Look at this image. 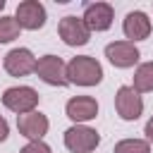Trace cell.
Here are the masks:
<instances>
[{
    "label": "cell",
    "mask_w": 153,
    "mask_h": 153,
    "mask_svg": "<svg viewBox=\"0 0 153 153\" xmlns=\"http://www.w3.org/2000/svg\"><path fill=\"white\" fill-rule=\"evenodd\" d=\"M22 29L17 24L14 17H7V14H0V43H10L14 38H19Z\"/></svg>",
    "instance_id": "cell-16"
},
{
    "label": "cell",
    "mask_w": 153,
    "mask_h": 153,
    "mask_svg": "<svg viewBox=\"0 0 153 153\" xmlns=\"http://www.w3.org/2000/svg\"><path fill=\"white\" fill-rule=\"evenodd\" d=\"M131 88H134L139 96H141V93H148V91H153V60H148V62H141V65L136 67Z\"/></svg>",
    "instance_id": "cell-14"
},
{
    "label": "cell",
    "mask_w": 153,
    "mask_h": 153,
    "mask_svg": "<svg viewBox=\"0 0 153 153\" xmlns=\"http://www.w3.org/2000/svg\"><path fill=\"white\" fill-rule=\"evenodd\" d=\"M2 67L10 76H26L36 69V57L29 48H12L5 60H2Z\"/></svg>",
    "instance_id": "cell-12"
},
{
    "label": "cell",
    "mask_w": 153,
    "mask_h": 153,
    "mask_svg": "<svg viewBox=\"0 0 153 153\" xmlns=\"http://www.w3.org/2000/svg\"><path fill=\"white\" fill-rule=\"evenodd\" d=\"M143 134H146V141H148V143H153V117L146 122V127H143Z\"/></svg>",
    "instance_id": "cell-19"
},
{
    "label": "cell",
    "mask_w": 153,
    "mask_h": 153,
    "mask_svg": "<svg viewBox=\"0 0 153 153\" xmlns=\"http://www.w3.org/2000/svg\"><path fill=\"white\" fill-rule=\"evenodd\" d=\"M17 129L29 141H43V136L50 129V122L41 110H33V112H26V115L17 117Z\"/></svg>",
    "instance_id": "cell-11"
},
{
    "label": "cell",
    "mask_w": 153,
    "mask_h": 153,
    "mask_svg": "<svg viewBox=\"0 0 153 153\" xmlns=\"http://www.w3.org/2000/svg\"><path fill=\"white\" fill-rule=\"evenodd\" d=\"M112 153H151V143L146 139H122L115 143Z\"/></svg>",
    "instance_id": "cell-15"
},
{
    "label": "cell",
    "mask_w": 153,
    "mask_h": 153,
    "mask_svg": "<svg viewBox=\"0 0 153 153\" xmlns=\"http://www.w3.org/2000/svg\"><path fill=\"white\" fill-rule=\"evenodd\" d=\"M14 19H17L19 29H26V31H38V29H43V24H45L48 14H45L43 2H38V0H22V2L17 5Z\"/></svg>",
    "instance_id": "cell-6"
},
{
    "label": "cell",
    "mask_w": 153,
    "mask_h": 153,
    "mask_svg": "<svg viewBox=\"0 0 153 153\" xmlns=\"http://www.w3.org/2000/svg\"><path fill=\"white\" fill-rule=\"evenodd\" d=\"M103 81V67L91 55H76L67 62V84L98 86Z\"/></svg>",
    "instance_id": "cell-1"
},
{
    "label": "cell",
    "mask_w": 153,
    "mask_h": 153,
    "mask_svg": "<svg viewBox=\"0 0 153 153\" xmlns=\"http://www.w3.org/2000/svg\"><path fill=\"white\" fill-rule=\"evenodd\" d=\"M105 57H108V62H110L112 67H117V69H129V67H134V65L139 62L141 53H139V48H136L134 43H129V41H112V43L105 45Z\"/></svg>",
    "instance_id": "cell-9"
},
{
    "label": "cell",
    "mask_w": 153,
    "mask_h": 153,
    "mask_svg": "<svg viewBox=\"0 0 153 153\" xmlns=\"http://www.w3.org/2000/svg\"><path fill=\"white\" fill-rule=\"evenodd\" d=\"M19 153H53V151H50V146L45 141H29Z\"/></svg>",
    "instance_id": "cell-17"
},
{
    "label": "cell",
    "mask_w": 153,
    "mask_h": 153,
    "mask_svg": "<svg viewBox=\"0 0 153 153\" xmlns=\"http://www.w3.org/2000/svg\"><path fill=\"white\" fill-rule=\"evenodd\" d=\"M65 115L74 124H86L98 115V100L91 96H72L65 105Z\"/></svg>",
    "instance_id": "cell-10"
},
{
    "label": "cell",
    "mask_w": 153,
    "mask_h": 153,
    "mask_svg": "<svg viewBox=\"0 0 153 153\" xmlns=\"http://www.w3.org/2000/svg\"><path fill=\"white\" fill-rule=\"evenodd\" d=\"M33 74L48 86H67V65L57 55H43L36 60Z\"/></svg>",
    "instance_id": "cell-4"
},
{
    "label": "cell",
    "mask_w": 153,
    "mask_h": 153,
    "mask_svg": "<svg viewBox=\"0 0 153 153\" xmlns=\"http://www.w3.org/2000/svg\"><path fill=\"white\" fill-rule=\"evenodd\" d=\"M2 10H5V0H0V12H2Z\"/></svg>",
    "instance_id": "cell-20"
},
{
    "label": "cell",
    "mask_w": 153,
    "mask_h": 153,
    "mask_svg": "<svg viewBox=\"0 0 153 153\" xmlns=\"http://www.w3.org/2000/svg\"><path fill=\"white\" fill-rule=\"evenodd\" d=\"M38 100H41V96L31 86H10L2 93V105L7 110H12L17 117L26 115V112H33L38 108Z\"/></svg>",
    "instance_id": "cell-2"
},
{
    "label": "cell",
    "mask_w": 153,
    "mask_h": 153,
    "mask_svg": "<svg viewBox=\"0 0 153 153\" xmlns=\"http://www.w3.org/2000/svg\"><path fill=\"white\" fill-rule=\"evenodd\" d=\"M57 33H60L62 43H65V45H72V48H76V45H86L88 38H91V31L86 29L84 19L76 17V14H67V17H62L60 24H57Z\"/></svg>",
    "instance_id": "cell-7"
},
{
    "label": "cell",
    "mask_w": 153,
    "mask_h": 153,
    "mask_svg": "<svg viewBox=\"0 0 153 153\" xmlns=\"http://www.w3.org/2000/svg\"><path fill=\"white\" fill-rule=\"evenodd\" d=\"M122 31H124V36H127L129 43H136V41L148 38L151 36V19H148V14L141 12V10L129 12L124 17V22H122Z\"/></svg>",
    "instance_id": "cell-13"
},
{
    "label": "cell",
    "mask_w": 153,
    "mask_h": 153,
    "mask_svg": "<svg viewBox=\"0 0 153 153\" xmlns=\"http://www.w3.org/2000/svg\"><path fill=\"white\" fill-rule=\"evenodd\" d=\"M7 134H10V124H7V120L0 115V143L7 139Z\"/></svg>",
    "instance_id": "cell-18"
},
{
    "label": "cell",
    "mask_w": 153,
    "mask_h": 153,
    "mask_svg": "<svg viewBox=\"0 0 153 153\" xmlns=\"http://www.w3.org/2000/svg\"><path fill=\"white\" fill-rule=\"evenodd\" d=\"M100 143V134L88 124H72L65 131V146L72 153H91Z\"/></svg>",
    "instance_id": "cell-3"
},
{
    "label": "cell",
    "mask_w": 153,
    "mask_h": 153,
    "mask_svg": "<svg viewBox=\"0 0 153 153\" xmlns=\"http://www.w3.org/2000/svg\"><path fill=\"white\" fill-rule=\"evenodd\" d=\"M115 110L120 115V120L124 122H134L141 117L143 112V98L131 88V86H120L115 93Z\"/></svg>",
    "instance_id": "cell-5"
},
{
    "label": "cell",
    "mask_w": 153,
    "mask_h": 153,
    "mask_svg": "<svg viewBox=\"0 0 153 153\" xmlns=\"http://www.w3.org/2000/svg\"><path fill=\"white\" fill-rule=\"evenodd\" d=\"M81 19H84L88 31H108L112 26L115 10L110 2H86Z\"/></svg>",
    "instance_id": "cell-8"
}]
</instances>
